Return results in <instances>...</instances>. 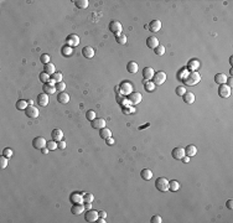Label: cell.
<instances>
[{
	"label": "cell",
	"mask_w": 233,
	"mask_h": 223,
	"mask_svg": "<svg viewBox=\"0 0 233 223\" xmlns=\"http://www.w3.org/2000/svg\"><path fill=\"white\" fill-rule=\"evenodd\" d=\"M109 31L112 33H114L115 36H118V35H120L122 31H123V26H122V24L119 21L113 20V21L109 22Z\"/></svg>",
	"instance_id": "3"
},
{
	"label": "cell",
	"mask_w": 233,
	"mask_h": 223,
	"mask_svg": "<svg viewBox=\"0 0 233 223\" xmlns=\"http://www.w3.org/2000/svg\"><path fill=\"white\" fill-rule=\"evenodd\" d=\"M126 69H128V72L129 73H136L138 72V65H136V62H134V61H130L129 63L126 65Z\"/></svg>",
	"instance_id": "29"
},
{
	"label": "cell",
	"mask_w": 233,
	"mask_h": 223,
	"mask_svg": "<svg viewBox=\"0 0 233 223\" xmlns=\"http://www.w3.org/2000/svg\"><path fill=\"white\" fill-rule=\"evenodd\" d=\"M200 81H201V76H200V73L197 72V71L190 72V73L187 75V77L184 79V82H185V83L187 84V86H195V84L199 83Z\"/></svg>",
	"instance_id": "1"
},
{
	"label": "cell",
	"mask_w": 233,
	"mask_h": 223,
	"mask_svg": "<svg viewBox=\"0 0 233 223\" xmlns=\"http://www.w3.org/2000/svg\"><path fill=\"white\" fill-rule=\"evenodd\" d=\"M97 222H98V223H104V222H106V218H102V217H98V219H97Z\"/></svg>",
	"instance_id": "57"
},
{
	"label": "cell",
	"mask_w": 233,
	"mask_h": 223,
	"mask_svg": "<svg viewBox=\"0 0 233 223\" xmlns=\"http://www.w3.org/2000/svg\"><path fill=\"white\" fill-rule=\"evenodd\" d=\"M148 29H149L151 32H159L160 29H161V21H160V20H153V21H150Z\"/></svg>",
	"instance_id": "14"
},
{
	"label": "cell",
	"mask_w": 233,
	"mask_h": 223,
	"mask_svg": "<svg viewBox=\"0 0 233 223\" xmlns=\"http://www.w3.org/2000/svg\"><path fill=\"white\" fill-rule=\"evenodd\" d=\"M175 92H176V94H177V96L182 97V96H184V94H185V93L187 92V91H186V88H185V87H177V88H176V91H175Z\"/></svg>",
	"instance_id": "48"
},
{
	"label": "cell",
	"mask_w": 233,
	"mask_h": 223,
	"mask_svg": "<svg viewBox=\"0 0 233 223\" xmlns=\"http://www.w3.org/2000/svg\"><path fill=\"white\" fill-rule=\"evenodd\" d=\"M106 143L108 144V145H113L114 144V139L110 136V138H108V139H106Z\"/></svg>",
	"instance_id": "53"
},
{
	"label": "cell",
	"mask_w": 233,
	"mask_h": 223,
	"mask_svg": "<svg viewBox=\"0 0 233 223\" xmlns=\"http://www.w3.org/2000/svg\"><path fill=\"white\" fill-rule=\"evenodd\" d=\"M91 124H92V128L93 129H103V128H106V125H107V122L104 120L103 118H96L94 120H92L91 122Z\"/></svg>",
	"instance_id": "8"
},
{
	"label": "cell",
	"mask_w": 233,
	"mask_h": 223,
	"mask_svg": "<svg viewBox=\"0 0 233 223\" xmlns=\"http://www.w3.org/2000/svg\"><path fill=\"white\" fill-rule=\"evenodd\" d=\"M39 78H40L41 82H43V84H45V83H49V81L51 79V78H50V75H47L46 72H41L40 76H39Z\"/></svg>",
	"instance_id": "37"
},
{
	"label": "cell",
	"mask_w": 233,
	"mask_h": 223,
	"mask_svg": "<svg viewBox=\"0 0 233 223\" xmlns=\"http://www.w3.org/2000/svg\"><path fill=\"white\" fill-rule=\"evenodd\" d=\"M41 151H42V154H49V149H47V146H45L43 149H41Z\"/></svg>",
	"instance_id": "54"
},
{
	"label": "cell",
	"mask_w": 233,
	"mask_h": 223,
	"mask_svg": "<svg viewBox=\"0 0 233 223\" xmlns=\"http://www.w3.org/2000/svg\"><path fill=\"white\" fill-rule=\"evenodd\" d=\"M71 202L75 205V203H82L85 202L83 201V195H79V193H72L71 196Z\"/></svg>",
	"instance_id": "28"
},
{
	"label": "cell",
	"mask_w": 233,
	"mask_h": 223,
	"mask_svg": "<svg viewBox=\"0 0 233 223\" xmlns=\"http://www.w3.org/2000/svg\"><path fill=\"white\" fill-rule=\"evenodd\" d=\"M42 89H43V92L46 93V94H53V93L56 92V86L55 84H50V83H45Z\"/></svg>",
	"instance_id": "24"
},
{
	"label": "cell",
	"mask_w": 233,
	"mask_h": 223,
	"mask_svg": "<svg viewBox=\"0 0 233 223\" xmlns=\"http://www.w3.org/2000/svg\"><path fill=\"white\" fill-rule=\"evenodd\" d=\"M154 84L155 86H161L164 82H166V73L164 71H159L154 75Z\"/></svg>",
	"instance_id": "4"
},
{
	"label": "cell",
	"mask_w": 233,
	"mask_h": 223,
	"mask_svg": "<svg viewBox=\"0 0 233 223\" xmlns=\"http://www.w3.org/2000/svg\"><path fill=\"white\" fill-rule=\"evenodd\" d=\"M181 160H182V161H184V162L186 164V162H189V161H190V158H189V156H186V155H185V156H184V158H182Z\"/></svg>",
	"instance_id": "55"
},
{
	"label": "cell",
	"mask_w": 233,
	"mask_h": 223,
	"mask_svg": "<svg viewBox=\"0 0 233 223\" xmlns=\"http://www.w3.org/2000/svg\"><path fill=\"white\" fill-rule=\"evenodd\" d=\"M140 176H142V179H143V180L149 181V180L153 179V171L149 170V169H144V170H142Z\"/></svg>",
	"instance_id": "25"
},
{
	"label": "cell",
	"mask_w": 233,
	"mask_h": 223,
	"mask_svg": "<svg viewBox=\"0 0 233 223\" xmlns=\"http://www.w3.org/2000/svg\"><path fill=\"white\" fill-rule=\"evenodd\" d=\"M142 94L139 92H133L129 94V97H128V100H129L132 104H139L142 102Z\"/></svg>",
	"instance_id": "10"
},
{
	"label": "cell",
	"mask_w": 233,
	"mask_h": 223,
	"mask_svg": "<svg viewBox=\"0 0 233 223\" xmlns=\"http://www.w3.org/2000/svg\"><path fill=\"white\" fill-rule=\"evenodd\" d=\"M51 79H53L56 83H58V82H62V73H61V72H55V73L51 76Z\"/></svg>",
	"instance_id": "42"
},
{
	"label": "cell",
	"mask_w": 233,
	"mask_h": 223,
	"mask_svg": "<svg viewBox=\"0 0 233 223\" xmlns=\"http://www.w3.org/2000/svg\"><path fill=\"white\" fill-rule=\"evenodd\" d=\"M66 45H68L69 47H73V46H77L79 43V37L77 36V35L72 33V35H68L67 39H66Z\"/></svg>",
	"instance_id": "9"
},
{
	"label": "cell",
	"mask_w": 233,
	"mask_h": 223,
	"mask_svg": "<svg viewBox=\"0 0 233 223\" xmlns=\"http://www.w3.org/2000/svg\"><path fill=\"white\" fill-rule=\"evenodd\" d=\"M29 103H27V100H24V99H20V100H18L16 102V108L19 109V110H25L29 105H27Z\"/></svg>",
	"instance_id": "34"
},
{
	"label": "cell",
	"mask_w": 233,
	"mask_h": 223,
	"mask_svg": "<svg viewBox=\"0 0 233 223\" xmlns=\"http://www.w3.org/2000/svg\"><path fill=\"white\" fill-rule=\"evenodd\" d=\"M98 217H99V216H98V212H97V211H93V209H88L87 213H86V216H85V218H86L87 222H97Z\"/></svg>",
	"instance_id": "11"
},
{
	"label": "cell",
	"mask_w": 233,
	"mask_h": 223,
	"mask_svg": "<svg viewBox=\"0 0 233 223\" xmlns=\"http://www.w3.org/2000/svg\"><path fill=\"white\" fill-rule=\"evenodd\" d=\"M218 94L222 98H228L231 96V87L226 83V84H219L218 88Z\"/></svg>",
	"instance_id": "7"
},
{
	"label": "cell",
	"mask_w": 233,
	"mask_h": 223,
	"mask_svg": "<svg viewBox=\"0 0 233 223\" xmlns=\"http://www.w3.org/2000/svg\"><path fill=\"white\" fill-rule=\"evenodd\" d=\"M43 72H46L47 75H53L55 72H56V69H55V65L53 63H47V65H45V67H43Z\"/></svg>",
	"instance_id": "31"
},
{
	"label": "cell",
	"mask_w": 233,
	"mask_h": 223,
	"mask_svg": "<svg viewBox=\"0 0 233 223\" xmlns=\"http://www.w3.org/2000/svg\"><path fill=\"white\" fill-rule=\"evenodd\" d=\"M155 187L160 192H166L169 191V180L165 177H159L155 181Z\"/></svg>",
	"instance_id": "2"
},
{
	"label": "cell",
	"mask_w": 233,
	"mask_h": 223,
	"mask_svg": "<svg viewBox=\"0 0 233 223\" xmlns=\"http://www.w3.org/2000/svg\"><path fill=\"white\" fill-rule=\"evenodd\" d=\"M226 206H227L228 209H232V208H233V201H232V199H228L227 203H226Z\"/></svg>",
	"instance_id": "52"
},
{
	"label": "cell",
	"mask_w": 233,
	"mask_h": 223,
	"mask_svg": "<svg viewBox=\"0 0 233 223\" xmlns=\"http://www.w3.org/2000/svg\"><path fill=\"white\" fill-rule=\"evenodd\" d=\"M199 67H200V61L196 60V58H192V60H190L189 63H187V68L191 69V72L192 71H197Z\"/></svg>",
	"instance_id": "21"
},
{
	"label": "cell",
	"mask_w": 233,
	"mask_h": 223,
	"mask_svg": "<svg viewBox=\"0 0 233 223\" xmlns=\"http://www.w3.org/2000/svg\"><path fill=\"white\" fill-rule=\"evenodd\" d=\"M57 100L61 104H67L69 102V96L65 92H60L58 93V96H57Z\"/></svg>",
	"instance_id": "22"
},
{
	"label": "cell",
	"mask_w": 233,
	"mask_h": 223,
	"mask_svg": "<svg viewBox=\"0 0 233 223\" xmlns=\"http://www.w3.org/2000/svg\"><path fill=\"white\" fill-rule=\"evenodd\" d=\"M8 158H5V156H2L0 158V167L2 169H5V167H8Z\"/></svg>",
	"instance_id": "46"
},
{
	"label": "cell",
	"mask_w": 233,
	"mask_h": 223,
	"mask_svg": "<svg viewBox=\"0 0 233 223\" xmlns=\"http://www.w3.org/2000/svg\"><path fill=\"white\" fill-rule=\"evenodd\" d=\"M154 75H155V71L151 67H145L143 69V76H144V79H146V81H150L154 77Z\"/></svg>",
	"instance_id": "17"
},
{
	"label": "cell",
	"mask_w": 233,
	"mask_h": 223,
	"mask_svg": "<svg viewBox=\"0 0 233 223\" xmlns=\"http://www.w3.org/2000/svg\"><path fill=\"white\" fill-rule=\"evenodd\" d=\"M3 156H5V158L10 159L11 156H13V150H11L10 148H6V149H4V150H3Z\"/></svg>",
	"instance_id": "45"
},
{
	"label": "cell",
	"mask_w": 233,
	"mask_h": 223,
	"mask_svg": "<svg viewBox=\"0 0 233 223\" xmlns=\"http://www.w3.org/2000/svg\"><path fill=\"white\" fill-rule=\"evenodd\" d=\"M27 103H29V105H32V103H34V100H31V99H30V100H27Z\"/></svg>",
	"instance_id": "58"
},
{
	"label": "cell",
	"mask_w": 233,
	"mask_h": 223,
	"mask_svg": "<svg viewBox=\"0 0 233 223\" xmlns=\"http://www.w3.org/2000/svg\"><path fill=\"white\" fill-rule=\"evenodd\" d=\"M227 79H228V77L225 73H217L215 76V82H216V83H218V84H226Z\"/></svg>",
	"instance_id": "20"
},
{
	"label": "cell",
	"mask_w": 233,
	"mask_h": 223,
	"mask_svg": "<svg viewBox=\"0 0 233 223\" xmlns=\"http://www.w3.org/2000/svg\"><path fill=\"white\" fill-rule=\"evenodd\" d=\"M182 97H184V102L187 104H192L195 102V94L192 92H186Z\"/></svg>",
	"instance_id": "27"
},
{
	"label": "cell",
	"mask_w": 233,
	"mask_h": 223,
	"mask_svg": "<svg viewBox=\"0 0 233 223\" xmlns=\"http://www.w3.org/2000/svg\"><path fill=\"white\" fill-rule=\"evenodd\" d=\"M85 209H86V208H85V205H82V203H75L73 207L71 208V212H72L73 215L78 216V215L82 213Z\"/></svg>",
	"instance_id": "19"
},
{
	"label": "cell",
	"mask_w": 233,
	"mask_h": 223,
	"mask_svg": "<svg viewBox=\"0 0 233 223\" xmlns=\"http://www.w3.org/2000/svg\"><path fill=\"white\" fill-rule=\"evenodd\" d=\"M196 152H197V148L195 145H187V146H186V149H185V154H186V156H189V158L196 155Z\"/></svg>",
	"instance_id": "26"
},
{
	"label": "cell",
	"mask_w": 233,
	"mask_h": 223,
	"mask_svg": "<svg viewBox=\"0 0 233 223\" xmlns=\"http://www.w3.org/2000/svg\"><path fill=\"white\" fill-rule=\"evenodd\" d=\"M50 60H51V58H50V56H49L47 53H42V55L40 56V61L43 63V66L47 65V63H50Z\"/></svg>",
	"instance_id": "41"
},
{
	"label": "cell",
	"mask_w": 233,
	"mask_h": 223,
	"mask_svg": "<svg viewBox=\"0 0 233 223\" xmlns=\"http://www.w3.org/2000/svg\"><path fill=\"white\" fill-rule=\"evenodd\" d=\"M115 40H116V42L120 43V45H125L126 43V35L120 33V35H118V36H115Z\"/></svg>",
	"instance_id": "38"
},
{
	"label": "cell",
	"mask_w": 233,
	"mask_h": 223,
	"mask_svg": "<svg viewBox=\"0 0 233 223\" xmlns=\"http://www.w3.org/2000/svg\"><path fill=\"white\" fill-rule=\"evenodd\" d=\"M61 52H62V55L65 56V57H68V56H71L72 55V47H69L68 45H65L63 47H62V50H61Z\"/></svg>",
	"instance_id": "35"
},
{
	"label": "cell",
	"mask_w": 233,
	"mask_h": 223,
	"mask_svg": "<svg viewBox=\"0 0 233 223\" xmlns=\"http://www.w3.org/2000/svg\"><path fill=\"white\" fill-rule=\"evenodd\" d=\"M93 199H94V196H93L92 193H83V201L86 203H92Z\"/></svg>",
	"instance_id": "40"
},
{
	"label": "cell",
	"mask_w": 233,
	"mask_h": 223,
	"mask_svg": "<svg viewBox=\"0 0 233 223\" xmlns=\"http://www.w3.org/2000/svg\"><path fill=\"white\" fill-rule=\"evenodd\" d=\"M98 216L102 217V218H107V212H106V211H99V212H98Z\"/></svg>",
	"instance_id": "51"
},
{
	"label": "cell",
	"mask_w": 233,
	"mask_h": 223,
	"mask_svg": "<svg viewBox=\"0 0 233 223\" xmlns=\"http://www.w3.org/2000/svg\"><path fill=\"white\" fill-rule=\"evenodd\" d=\"M55 86H56V91L57 92H63L65 88H66V84L63 83V82H58V83H56Z\"/></svg>",
	"instance_id": "47"
},
{
	"label": "cell",
	"mask_w": 233,
	"mask_h": 223,
	"mask_svg": "<svg viewBox=\"0 0 233 223\" xmlns=\"http://www.w3.org/2000/svg\"><path fill=\"white\" fill-rule=\"evenodd\" d=\"M85 208L88 211V209H92V203H86L85 205Z\"/></svg>",
	"instance_id": "56"
},
{
	"label": "cell",
	"mask_w": 233,
	"mask_h": 223,
	"mask_svg": "<svg viewBox=\"0 0 233 223\" xmlns=\"http://www.w3.org/2000/svg\"><path fill=\"white\" fill-rule=\"evenodd\" d=\"M57 145H58V149H65V148H66V142L61 140V142L57 143Z\"/></svg>",
	"instance_id": "50"
},
{
	"label": "cell",
	"mask_w": 233,
	"mask_h": 223,
	"mask_svg": "<svg viewBox=\"0 0 233 223\" xmlns=\"http://www.w3.org/2000/svg\"><path fill=\"white\" fill-rule=\"evenodd\" d=\"M49 96L46 93H41V94L37 96V103L41 105V107H46L49 104Z\"/></svg>",
	"instance_id": "18"
},
{
	"label": "cell",
	"mask_w": 233,
	"mask_h": 223,
	"mask_svg": "<svg viewBox=\"0 0 233 223\" xmlns=\"http://www.w3.org/2000/svg\"><path fill=\"white\" fill-rule=\"evenodd\" d=\"M146 45H148V47H149V49L154 50V49L158 47L160 43H159V40L156 39V36H149V37L146 39Z\"/></svg>",
	"instance_id": "15"
},
{
	"label": "cell",
	"mask_w": 233,
	"mask_h": 223,
	"mask_svg": "<svg viewBox=\"0 0 233 223\" xmlns=\"http://www.w3.org/2000/svg\"><path fill=\"white\" fill-rule=\"evenodd\" d=\"M46 146H47V149H49L50 151H53V150H56V149L58 148V145H57V142H55V140H51V142H47V144H46Z\"/></svg>",
	"instance_id": "39"
},
{
	"label": "cell",
	"mask_w": 233,
	"mask_h": 223,
	"mask_svg": "<svg viewBox=\"0 0 233 223\" xmlns=\"http://www.w3.org/2000/svg\"><path fill=\"white\" fill-rule=\"evenodd\" d=\"M82 55L86 58H92L93 56H94V50H93V47H91V46H86V47H83V50H82Z\"/></svg>",
	"instance_id": "23"
},
{
	"label": "cell",
	"mask_w": 233,
	"mask_h": 223,
	"mask_svg": "<svg viewBox=\"0 0 233 223\" xmlns=\"http://www.w3.org/2000/svg\"><path fill=\"white\" fill-rule=\"evenodd\" d=\"M46 144H47V142H46V139L42 138V136H37V138H35L32 140V146L35 149H37V150H41L46 146Z\"/></svg>",
	"instance_id": "5"
},
{
	"label": "cell",
	"mask_w": 233,
	"mask_h": 223,
	"mask_svg": "<svg viewBox=\"0 0 233 223\" xmlns=\"http://www.w3.org/2000/svg\"><path fill=\"white\" fill-rule=\"evenodd\" d=\"M120 92L123 93V94H130V93L133 92V86L130 84L129 81H125L120 84Z\"/></svg>",
	"instance_id": "13"
},
{
	"label": "cell",
	"mask_w": 233,
	"mask_h": 223,
	"mask_svg": "<svg viewBox=\"0 0 233 223\" xmlns=\"http://www.w3.org/2000/svg\"><path fill=\"white\" fill-rule=\"evenodd\" d=\"M154 52H155L158 56H162V55L165 53V47H164L162 45H159L156 49H154Z\"/></svg>",
	"instance_id": "44"
},
{
	"label": "cell",
	"mask_w": 233,
	"mask_h": 223,
	"mask_svg": "<svg viewBox=\"0 0 233 223\" xmlns=\"http://www.w3.org/2000/svg\"><path fill=\"white\" fill-rule=\"evenodd\" d=\"M179 189H180V183H179L176 180H171V181H169V190H170V191L176 192Z\"/></svg>",
	"instance_id": "32"
},
{
	"label": "cell",
	"mask_w": 233,
	"mask_h": 223,
	"mask_svg": "<svg viewBox=\"0 0 233 223\" xmlns=\"http://www.w3.org/2000/svg\"><path fill=\"white\" fill-rule=\"evenodd\" d=\"M51 138L52 140H55V142H61L62 138H63V132L61 130V129H53V130L51 132Z\"/></svg>",
	"instance_id": "16"
},
{
	"label": "cell",
	"mask_w": 233,
	"mask_h": 223,
	"mask_svg": "<svg viewBox=\"0 0 233 223\" xmlns=\"http://www.w3.org/2000/svg\"><path fill=\"white\" fill-rule=\"evenodd\" d=\"M75 4H76V6L79 8V9H86V8L88 6V2H87V0H76Z\"/></svg>",
	"instance_id": "36"
},
{
	"label": "cell",
	"mask_w": 233,
	"mask_h": 223,
	"mask_svg": "<svg viewBox=\"0 0 233 223\" xmlns=\"http://www.w3.org/2000/svg\"><path fill=\"white\" fill-rule=\"evenodd\" d=\"M150 222H151V223H161L162 219H161L160 216H153V217H151V221H150Z\"/></svg>",
	"instance_id": "49"
},
{
	"label": "cell",
	"mask_w": 233,
	"mask_h": 223,
	"mask_svg": "<svg viewBox=\"0 0 233 223\" xmlns=\"http://www.w3.org/2000/svg\"><path fill=\"white\" fill-rule=\"evenodd\" d=\"M99 136L102 138V139H108V138H110L112 136V132H110V129H108V128H103V129H101V132H99Z\"/></svg>",
	"instance_id": "30"
},
{
	"label": "cell",
	"mask_w": 233,
	"mask_h": 223,
	"mask_svg": "<svg viewBox=\"0 0 233 223\" xmlns=\"http://www.w3.org/2000/svg\"><path fill=\"white\" fill-rule=\"evenodd\" d=\"M171 155L174 159L176 160H181L186 154H185V149L184 148H175L172 151H171Z\"/></svg>",
	"instance_id": "12"
},
{
	"label": "cell",
	"mask_w": 233,
	"mask_h": 223,
	"mask_svg": "<svg viewBox=\"0 0 233 223\" xmlns=\"http://www.w3.org/2000/svg\"><path fill=\"white\" fill-rule=\"evenodd\" d=\"M143 84H144V88L146 89V92H153V91L155 89L154 82H150V81L144 79V81H143Z\"/></svg>",
	"instance_id": "33"
},
{
	"label": "cell",
	"mask_w": 233,
	"mask_h": 223,
	"mask_svg": "<svg viewBox=\"0 0 233 223\" xmlns=\"http://www.w3.org/2000/svg\"><path fill=\"white\" fill-rule=\"evenodd\" d=\"M25 114L27 118H31V119H35V118H37L40 112L36 107H34V105H29V107L25 109Z\"/></svg>",
	"instance_id": "6"
},
{
	"label": "cell",
	"mask_w": 233,
	"mask_h": 223,
	"mask_svg": "<svg viewBox=\"0 0 233 223\" xmlns=\"http://www.w3.org/2000/svg\"><path fill=\"white\" fill-rule=\"evenodd\" d=\"M86 118H87L89 122L94 120V119H96V112H94V110H87V113H86Z\"/></svg>",
	"instance_id": "43"
}]
</instances>
